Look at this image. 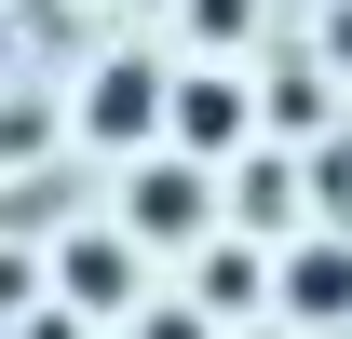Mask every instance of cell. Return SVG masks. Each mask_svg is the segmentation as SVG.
I'll list each match as a JSON object with an SVG mask.
<instances>
[{"instance_id": "6", "label": "cell", "mask_w": 352, "mask_h": 339, "mask_svg": "<svg viewBox=\"0 0 352 339\" xmlns=\"http://www.w3.org/2000/svg\"><path fill=\"white\" fill-rule=\"evenodd\" d=\"M190 298H204V326H217V312H258V298H271V258L258 245H217L204 271H190Z\"/></svg>"}, {"instance_id": "8", "label": "cell", "mask_w": 352, "mask_h": 339, "mask_svg": "<svg viewBox=\"0 0 352 339\" xmlns=\"http://www.w3.org/2000/svg\"><path fill=\"white\" fill-rule=\"evenodd\" d=\"M190 41L230 54V41H258V0H190Z\"/></svg>"}, {"instance_id": "4", "label": "cell", "mask_w": 352, "mask_h": 339, "mask_svg": "<svg viewBox=\"0 0 352 339\" xmlns=\"http://www.w3.org/2000/svg\"><path fill=\"white\" fill-rule=\"evenodd\" d=\"M122 231L135 245H190V231H204V163H163V150H149L135 190H122Z\"/></svg>"}, {"instance_id": "10", "label": "cell", "mask_w": 352, "mask_h": 339, "mask_svg": "<svg viewBox=\"0 0 352 339\" xmlns=\"http://www.w3.org/2000/svg\"><path fill=\"white\" fill-rule=\"evenodd\" d=\"M325 68H352V0H325Z\"/></svg>"}, {"instance_id": "1", "label": "cell", "mask_w": 352, "mask_h": 339, "mask_svg": "<svg viewBox=\"0 0 352 339\" xmlns=\"http://www.w3.org/2000/svg\"><path fill=\"white\" fill-rule=\"evenodd\" d=\"M163 68H149V54H109V68H95L82 82V136L95 150H122V163H149V136H163Z\"/></svg>"}, {"instance_id": "9", "label": "cell", "mask_w": 352, "mask_h": 339, "mask_svg": "<svg viewBox=\"0 0 352 339\" xmlns=\"http://www.w3.org/2000/svg\"><path fill=\"white\" fill-rule=\"evenodd\" d=\"M135 339H217L204 312H135Z\"/></svg>"}, {"instance_id": "12", "label": "cell", "mask_w": 352, "mask_h": 339, "mask_svg": "<svg viewBox=\"0 0 352 339\" xmlns=\"http://www.w3.org/2000/svg\"><path fill=\"white\" fill-rule=\"evenodd\" d=\"M0 82H14V28H0Z\"/></svg>"}, {"instance_id": "3", "label": "cell", "mask_w": 352, "mask_h": 339, "mask_svg": "<svg viewBox=\"0 0 352 339\" xmlns=\"http://www.w3.org/2000/svg\"><path fill=\"white\" fill-rule=\"evenodd\" d=\"M54 298H68V312H135V231H68V245H54Z\"/></svg>"}, {"instance_id": "7", "label": "cell", "mask_w": 352, "mask_h": 339, "mask_svg": "<svg viewBox=\"0 0 352 339\" xmlns=\"http://www.w3.org/2000/svg\"><path fill=\"white\" fill-rule=\"evenodd\" d=\"M41 150H54V109L41 95H0V163H41Z\"/></svg>"}, {"instance_id": "5", "label": "cell", "mask_w": 352, "mask_h": 339, "mask_svg": "<svg viewBox=\"0 0 352 339\" xmlns=\"http://www.w3.org/2000/svg\"><path fill=\"white\" fill-rule=\"evenodd\" d=\"M271 285H285V312L339 326V312H352V231H325V245H285V271H271Z\"/></svg>"}, {"instance_id": "11", "label": "cell", "mask_w": 352, "mask_h": 339, "mask_svg": "<svg viewBox=\"0 0 352 339\" xmlns=\"http://www.w3.org/2000/svg\"><path fill=\"white\" fill-rule=\"evenodd\" d=\"M28 339H82V312H68V298H54V312H28Z\"/></svg>"}, {"instance_id": "2", "label": "cell", "mask_w": 352, "mask_h": 339, "mask_svg": "<svg viewBox=\"0 0 352 339\" xmlns=\"http://www.w3.org/2000/svg\"><path fill=\"white\" fill-rule=\"evenodd\" d=\"M163 136H176V163H230V150L258 136V109H244V82H230V68H204V82L163 95Z\"/></svg>"}]
</instances>
